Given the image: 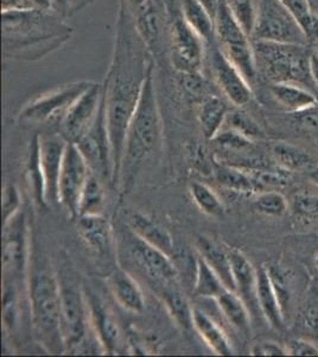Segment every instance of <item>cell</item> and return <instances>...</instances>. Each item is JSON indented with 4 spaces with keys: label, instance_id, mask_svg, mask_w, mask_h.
Listing matches in <instances>:
<instances>
[{
    "label": "cell",
    "instance_id": "6da1fadb",
    "mask_svg": "<svg viewBox=\"0 0 318 357\" xmlns=\"http://www.w3.org/2000/svg\"><path fill=\"white\" fill-rule=\"evenodd\" d=\"M153 56L138 35L127 0H119L112 61L104 85L106 122L112 146L113 186L120 183L126 135L141 99Z\"/></svg>",
    "mask_w": 318,
    "mask_h": 357
},
{
    "label": "cell",
    "instance_id": "7a4b0ae2",
    "mask_svg": "<svg viewBox=\"0 0 318 357\" xmlns=\"http://www.w3.org/2000/svg\"><path fill=\"white\" fill-rule=\"evenodd\" d=\"M37 8L1 13L4 55L17 60H36L70 40L73 28Z\"/></svg>",
    "mask_w": 318,
    "mask_h": 357
},
{
    "label": "cell",
    "instance_id": "3957f363",
    "mask_svg": "<svg viewBox=\"0 0 318 357\" xmlns=\"http://www.w3.org/2000/svg\"><path fill=\"white\" fill-rule=\"evenodd\" d=\"M26 284L37 341L50 354L65 353L61 333L60 279L45 261L30 259Z\"/></svg>",
    "mask_w": 318,
    "mask_h": 357
},
{
    "label": "cell",
    "instance_id": "277c9868",
    "mask_svg": "<svg viewBox=\"0 0 318 357\" xmlns=\"http://www.w3.org/2000/svg\"><path fill=\"white\" fill-rule=\"evenodd\" d=\"M154 65L150 68L141 99L129 123L121 165L120 181L127 186L141 165L157 151L163 137V124L153 80Z\"/></svg>",
    "mask_w": 318,
    "mask_h": 357
},
{
    "label": "cell",
    "instance_id": "5b68a950",
    "mask_svg": "<svg viewBox=\"0 0 318 357\" xmlns=\"http://www.w3.org/2000/svg\"><path fill=\"white\" fill-rule=\"evenodd\" d=\"M253 49L258 73L262 72L272 84L290 82L309 89L315 86L310 73L312 50L308 45L253 41Z\"/></svg>",
    "mask_w": 318,
    "mask_h": 357
},
{
    "label": "cell",
    "instance_id": "8992f818",
    "mask_svg": "<svg viewBox=\"0 0 318 357\" xmlns=\"http://www.w3.org/2000/svg\"><path fill=\"white\" fill-rule=\"evenodd\" d=\"M61 333L65 342V353L97 354L88 345V333L93 330L89 323L88 307L84 289H77L68 281H60Z\"/></svg>",
    "mask_w": 318,
    "mask_h": 357
},
{
    "label": "cell",
    "instance_id": "52a82bcc",
    "mask_svg": "<svg viewBox=\"0 0 318 357\" xmlns=\"http://www.w3.org/2000/svg\"><path fill=\"white\" fill-rule=\"evenodd\" d=\"M215 38L222 53L237 66L248 82L255 80L258 67L254 55L253 41L232 16L223 0L218 1L215 15Z\"/></svg>",
    "mask_w": 318,
    "mask_h": 357
},
{
    "label": "cell",
    "instance_id": "ba28073f",
    "mask_svg": "<svg viewBox=\"0 0 318 357\" xmlns=\"http://www.w3.org/2000/svg\"><path fill=\"white\" fill-rule=\"evenodd\" d=\"M252 41L308 45L309 38L279 0H259Z\"/></svg>",
    "mask_w": 318,
    "mask_h": 357
},
{
    "label": "cell",
    "instance_id": "9c48e42d",
    "mask_svg": "<svg viewBox=\"0 0 318 357\" xmlns=\"http://www.w3.org/2000/svg\"><path fill=\"white\" fill-rule=\"evenodd\" d=\"M93 82L88 80L69 82L48 93L42 94L25 104L18 114V119L20 122L31 124H45L53 121H61L70 109V106L77 102V98Z\"/></svg>",
    "mask_w": 318,
    "mask_h": 357
},
{
    "label": "cell",
    "instance_id": "30bf717a",
    "mask_svg": "<svg viewBox=\"0 0 318 357\" xmlns=\"http://www.w3.org/2000/svg\"><path fill=\"white\" fill-rule=\"evenodd\" d=\"M31 259L28 218L20 210L3 224V273L4 279L18 281L28 276Z\"/></svg>",
    "mask_w": 318,
    "mask_h": 357
},
{
    "label": "cell",
    "instance_id": "8fae6325",
    "mask_svg": "<svg viewBox=\"0 0 318 357\" xmlns=\"http://www.w3.org/2000/svg\"><path fill=\"white\" fill-rule=\"evenodd\" d=\"M75 144L81 154L84 155L86 162L88 163L90 172L105 185L111 183L113 186L114 165L112 146L106 122L105 102H102L93 126Z\"/></svg>",
    "mask_w": 318,
    "mask_h": 357
},
{
    "label": "cell",
    "instance_id": "7c38bea8",
    "mask_svg": "<svg viewBox=\"0 0 318 357\" xmlns=\"http://www.w3.org/2000/svg\"><path fill=\"white\" fill-rule=\"evenodd\" d=\"M92 172L75 143L68 142L58 178V204L72 218H77L81 193Z\"/></svg>",
    "mask_w": 318,
    "mask_h": 357
},
{
    "label": "cell",
    "instance_id": "4fadbf2b",
    "mask_svg": "<svg viewBox=\"0 0 318 357\" xmlns=\"http://www.w3.org/2000/svg\"><path fill=\"white\" fill-rule=\"evenodd\" d=\"M205 41L186 24L183 17H176L170 26V52L173 68L177 73H201L205 59Z\"/></svg>",
    "mask_w": 318,
    "mask_h": 357
},
{
    "label": "cell",
    "instance_id": "5bb4252c",
    "mask_svg": "<svg viewBox=\"0 0 318 357\" xmlns=\"http://www.w3.org/2000/svg\"><path fill=\"white\" fill-rule=\"evenodd\" d=\"M104 102V85L94 82L60 121V134L68 142L77 143L97 119Z\"/></svg>",
    "mask_w": 318,
    "mask_h": 357
},
{
    "label": "cell",
    "instance_id": "9a60e30c",
    "mask_svg": "<svg viewBox=\"0 0 318 357\" xmlns=\"http://www.w3.org/2000/svg\"><path fill=\"white\" fill-rule=\"evenodd\" d=\"M210 67L214 80L230 104L235 107H244L251 102L253 92L250 82L240 69L222 53L218 45L214 47L210 54Z\"/></svg>",
    "mask_w": 318,
    "mask_h": 357
},
{
    "label": "cell",
    "instance_id": "2e32d148",
    "mask_svg": "<svg viewBox=\"0 0 318 357\" xmlns=\"http://www.w3.org/2000/svg\"><path fill=\"white\" fill-rule=\"evenodd\" d=\"M88 307L89 323L104 354L117 355L121 349L122 333L117 318L105 301L92 289H84Z\"/></svg>",
    "mask_w": 318,
    "mask_h": 357
},
{
    "label": "cell",
    "instance_id": "e0dca14e",
    "mask_svg": "<svg viewBox=\"0 0 318 357\" xmlns=\"http://www.w3.org/2000/svg\"><path fill=\"white\" fill-rule=\"evenodd\" d=\"M38 143L47 203L58 204V178L68 141L61 134H38Z\"/></svg>",
    "mask_w": 318,
    "mask_h": 357
},
{
    "label": "cell",
    "instance_id": "ac0fdd59",
    "mask_svg": "<svg viewBox=\"0 0 318 357\" xmlns=\"http://www.w3.org/2000/svg\"><path fill=\"white\" fill-rule=\"evenodd\" d=\"M129 248L133 259L150 278L164 282H171L177 278V267L173 264V257L166 255V252L141 241L134 234Z\"/></svg>",
    "mask_w": 318,
    "mask_h": 357
},
{
    "label": "cell",
    "instance_id": "d6986e66",
    "mask_svg": "<svg viewBox=\"0 0 318 357\" xmlns=\"http://www.w3.org/2000/svg\"><path fill=\"white\" fill-rule=\"evenodd\" d=\"M79 232L87 247L101 257H112L114 236L109 218L104 215L79 217Z\"/></svg>",
    "mask_w": 318,
    "mask_h": 357
},
{
    "label": "cell",
    "instance_id": "ffe728a7",
    "mask_svg": "<svg viewBox=\"0 0 318 357\" xmlns=\"http://www.w3.org/2000/svg\"><path fill=\"white\" fill-rule=\"evenodd\" d=\"M257 301L259 311L266 321L276 330H282L285 321V312L279 299L278 293L271 280L266 264L257 269Z\"/></svg>",
    "mask_w": 318,
    "mask_h": 357
},
{
    "label": "cell",
    "instance_id": "44dd1931",
    "mask_svg": "<svg viewBox=\"0 0 318 357\" xmlns=\"http://www.w3.org/2000/svg\"><path fill=\"white\" fill-rule=\"evenodd\" d=\"M133 21L143 42L153 57L161 50V20L157 0H148L139 8L133 10Z\"/></svg>",
    "mask_w": 318,
    "mask_h": 357
},
{
    "label": "cell",
    "instance_id": "7402d4cb",
    "mask_svg": "<svg viewBox=\"0 0 318 357\" xmlns=\"http://www.w3.org/2000/svg\"><path fill=\"white\" fill-rule=\"evenodd\" d=\"M109 286L119 306L129 313L141 314L145 310V298L137 281L122 269H116L109 278Z\"/></svg>",
    "mask_w": 318,
    "mask_h": 357
},
{
    "label": "cell",
    "instance_id": "603a6c76",
    "mask_svg": "<svg viewBox=\"0 0 318 357\" xmlns=\"http://www.w3.org/2000/svg\"><path fill=\"white\" fill-rule=\"evenodd\" d=\"M233 268L235 292L245 301L251 312L259 309L257 301V269L251 264L244 252L238 249H230Z\"/></svg>",
    "mask_w": 318,
    "mask_h": 357
},
{
    "label": "cell",
    "instance_id": "cb8c5ba5",
    "mask_svg": "<svg viewBox=\"0 0 318 357\" xmlns=\"http://www.w3.org/2000/svg\"><path fill=\"white\" fill-rule=\"evenodd\" d=\"M198 252L203 257V260L213 268L214 272L218 274L225 289L235 292V280H234L233 268L230 261V249H225L207 236L198 237Z\"/></svg>",
    "mask_w": 318,
    "mask_h": 357
},
{
    "label": "cell",
    "instance_id": "d4e9b609",
    "mask_svg": "<svg viewBox=\"0 0 318 357\" xmlns=\"http://www.w3.org/2000/svg\"><path fill=\"white\" fill-rule=\"evenodd\" d=\"M129 227L132 234L137 236L138 238L166 252L170 257H173L175 243L173 236L170 235L166 227H161V224H158L151 217L137 212L131 215Z\"/></svg>",
    "mask_w": 318,
    "mask_h": 357
},
{
    "label": "cell",
    "instance_id": "484cf974",
    "mask_svg": "<svg viewBox=\"0 0 318 357\" xmlns=\"http://www.w3.org/2000/svg\"><path fill=\"white\" fill-rule=\"evenodd\" d=\"M271 92L276 102L282 106L284 110L291 114H299L303 111L318 105L316 94L304 86L290 82L272 84Z\"/></svg>",
    "mask_w": 318,
    "mask_h": 357
},
{
    "label": "cell",
    "instance_id": "4316f807",
    "mask_svg": "<svg viewBox=\"0 0 318 357\" xmlns=\"http://www.w3.org/2000/svg\"><path fill=\"white\" fill-rule=\"evenodd\" d=\"M228 112V106L218 96L209 94L202 99L198 106V119L206 139L212 141L222 130Z\"/></svg>",
    "mask_w": 318,
    "mask_h": 357
},
{
    "label": "cell",
    "instance_id": "83f0119b",
    "mask_svg": "<svg viewBox=\"0 0 318 357\" xmlns=\"http://www.w3.org/2000/svg\"><path fill=\"white\" fill-rule=\"evenodd\" d=\"M193 328L214 354L218 356L234 355L233 347L223 329L202 310L193 309Z\"/></svg>",
    "mask_w": 318,
    "mask_h": 357
},
{
    "label": "cell",
    "instance_id": "f1b7e54d",
    "mask_svg": "<svg viewBox=\"0 0 318 357\" xmlns=\"http://www.w3.org/2000/svg\"><path fill=\"white\" fill-rule=\"evenodd\" d=\"M25 176L28 181L29 190L37 206L40 208L48 207L45 197V176L40 167L38 134L35 135L29 143L28 155L25 161Z\"/></svg>",
    "mask_w": 318,
    "mask_h": 357
},
{
    "label": "cell",
    "instance_id": "f546056e",
    "mask_svg": "<svg viewBox=\"0 0 318 357\" xmlns=\"http://www.w3.org/2000/svg\"><path fill=\"white\" fill-rule=\"evenodd\" d=\"M215 301L218 303L222 316L225 317L233 328L244 335H250L251 311L238 293L225 289Z\"/></svg>",
    "mask_w": 318,
    "mask_h": 357
},
{
    "label": "cell",
    "instance_id": "4dcf8cb0",
    "mask_svg": "<svg viewBox=\"0 0 318 357\" xmlns=\"http://www.w3.org/2000/svg\"><path fill=\"white\" fill-rule=\"evenodd\" d=\"M182 17L205 43L215 38V18L198 0H182Z\"/></svg>",
    "mask_w": 318,
    "mask_h": 357
},
{
    "label": "cell",
    "instance_id": "1f68e13d",
    "mask_svg": "<svg viewBox=\"0 0 318 357\" xmlns=\"http://www.w3.org/2000/svg\"><path fill=\"white\" fill-rule=\"evenodd\" d=\"M214 178L220 186L228 191L241 195H252L258 192L253 178L245 169L230 165H216L214 168Z\"/></svg>",
    "mask_w": 318,
    "mask_h": 357
},
{
    "label": "cell",
    "instance_id": "d6a6232c",
    "mask_svg": "<svg viewBox=\"0 0 318 357\" xmlns=\"http://www.w3.org/2000/svg\"><path fill=\"white\" fill-rule=\"evenodd\" d=\"M161 301L177 326L182 330L193 328V307H191L186 296L178 289H164L161 293Z\"/></svg>",
    "mask_w": 318,
    "mask_h": 357
},
{
    "label": "cell",
    "instance_id": "836d02e7",
    "mask_svg": "<svg viewBox=\"0 0 318 357\" xmlns=\"http://www.w3.org/2000/svg\"><path fill=\"white\" fill-rule=\"evenodd\" d=\"M105 205V183L92 173L89 175L84 191L81 193L77 210L79 217L104 215Z\"/></svg>",
    "mask_w": 318,
    "mask_h": 357
},
{
    "label": "cell",
    "instance_id": "e575fe53",
    "mask_svg": "<svg viewBox=\"0 0 318 357\" xmlns=\"http://www.w3.org/2000/svg\"><path fill=\"white\" fill-rule=\"evenodd\" d=\"M193 281H195L193 289L196 296L207 298V299L215 301L227 289L218 274L214 272L213 268L203 260V257L200 254H198L196 272H195Z\"/></svg>",
    "mask_w": 318,
    "mask_h": 357
},
{
    "label": "cell",
    "instance_id": "d590c367",
    "mask_svg": "<svg viewBox=\"0 0 318 357\" xmlns=\"http://www.w3.org/2000/svg\"><path fill=\"white\" fill-rule=\"evenodd\" d=\"M276 161L279 167H282L286 171L310 172L316 165L310 155L306 154L305 151L299 149L297 146H291L289 143H277L272 148Z\"/></svg>",
    "mask_w": 318,
    "mask_h": 357
},
{
    "label": "cell",
    "instance_id": "8d00e7d4",
    "mask_svg": "<svg viewBox=\"0 0 318 357\" xmlns=\"http://www.w3.org/2000/svg\"><path fill=\"white\" fill-rule=\"evenodd\" d=\"M284 8L296 18L310 42L318 41V15L309 0H279Z\"/></svg>",
    "mask_w": 318,
    "mask_h": 357
},
{
    "label": "cell",
    "instance_id": "74e56055",
    "mask_svg": "<svg viewBox=\"0 0 318 357\" xmlns=\"http://www.w3.org/2000/svg\"><path fill=\"white\" fill-rule=\"evenodd\" d=\"M190 195L193 203L203 212L205 215L210 217H223L225 215V205L218 195L213 191V188L207 186L206 183H195L190 186Z\"/></svg>",
    "mask_w": 318,
    "mask_h": 357
},
{
    "label": "cell",
    "instance_id": "f35d334b",
    "mask_svg": "<svg viewBox=\"0 0 318 357\" xmlns=\"http://www.w3.org/2000/svg\"><path fill=\"white\" fill-rule=\"evenodd\" d=\"M252 176L254 183L258 187V191H274L273 188H282L289 185L291 180V172L286 171L282 167L277 169H265V168H257V169H245Z\"/></svg>",
    "mask_w": 318,
    "mask_h": 357
},
{
    "label": "cell",
    "instance_id": "ab89813d",
    "mask_svg": "<svg viewBox=\"0 0 318 357\" xmlns=\"http://www.w3.org/2000/svg\"><path fill=\"white\" fill-rule=\"evenodd\" d=\"M225 124H227L228 129L237 131L252 141L264 137V132L258 123L255 122L250 114L242 111L241 107H237V110L230 111L228 116L225 118Z\"/></svg>",
    "mask_w": 318,
    "mask_h": 357
},
{
    "label": "cell",
    "instance_id": "60d3db41",
    "mask_svg": "<svg viewBox=\"0 0 318 357\" xmlns=\"http://www.w3.org/2000/svg\"><path fill=\"white\" fill-rule=\"evenodd\" d=\"M4 291H3V321L4 329L13 333L16 329L19 317L18 307V292H17L16 281L4 279Z\"/></svg>",
    "mask_w": 318,
    "mask_h": 357
},
{
    "label": "cell",
    "instance_id": "b9f144b4",
    "mask_svg": "<svg viewBox=\"0 0 318 357\" xmlns=\"http://www.w3.org/2000/svg\"><path fill=\"white\" fill-rule=\"evenodd\" d=\"M232 16L238 22L246 33L252 36L255 20H257V3L255 0H223Z\"/></svg>",
    "mask_w": 318,
    "mask_h": 357
},
{
    "label": "cell",
    "instance_id": "7bdbcfd3",
    "mask_svg": "<svg viewBox=\"0 0 318 357\" xmlns=\"http://www.w3.org/2000/svg\"><path fill=\"white\" fill-rule=\"evenodd\" d=\"M254 208L269 217H282L289 208L285 197L278 191H262L254 200Z\"/></svg>",
    "mask_w": 318,
    "mask_h": 357
},
{
    "label": "cell",
    "instance_id": "ee69618b",
    "mask_svg": "<svg viewBox=\"0 0 318 357\" xmlns=\"http://www.w3.org/2000/svg\"><path fill=\"white\" fill-rule=\"evenodd\" d=\"M292 212L303 222H311L318 218V197L310 193H299L292 200Z\"/></svg>",
    "mask_w": 318,
    "mask_h": 357
},
{
    "label": "cell",
    "instance_id": "f6af8a7d",
    "mask_svg": "<svg viewBox=\"0 0 318 357\" xmlns=\"http://www.w3.org/2000/svg\"><path fill=\"white\" fill-rule=\"evenodd\" d=\"M212 141L222 149L235 151V153L245 151L246 149H248L253 144L252 139L245 137V136H242L237 131L228 129V128H225V129L222 128V130Z\"/></svg>",
    "mask_w": 318,
    "mask_h": 357
},
{
    "label": "cell",
    "instance_id": "bcb514c9",
    "mask_svg": "<svg viewBox=\"0 0 318 357\" xmlns=\"http://www.w3.org/2000/svg\"><path fill=\"white\" fill-rule=\"evenodd\" d=\"M22 198H20L19 190L16 185L8 183L5 187L3 195V224L11 220L13 215H17L22 210Z\"/></svg>",
    "mask_w": 318,
    "mask_h": 357
},
{
    "label": "cell",
    "instance_id": "7dc6e473",
    "mask_svg": "<svg viewBox=\"0 0 318 357\" xmlns=\"http://www.w3.org/2000/svg\"><path fill=\"white\" fill-rule=\"evenodd\" d=\"M178 79L180 85L191 96L202 97V99L209 96L208 85L201 73H178Z\"/></svg>",
    "mask_w": 318,
    "mask_h": 357
},
{
    "label": "cell",
    "instance_id": "c3c4849f",
    "mask_svg": "<svg viewBox=\"0 0 318 357\" xmlns=\"http://www.w3.org/2000/svg\"><path fill=\"white\" fill-rule=\"evenodd\" d=\"M289 355L292 356H318V345L308 338H294L286 344Z\"/></svg>",
    "mask_w": 318,
    "mask_h": 357
},
{
    "label": "cell",
    "instance_id": "681fc988",
    "mask_svg": "<svg viewBox=\"0 0 318 357\" xmlns=\"http://www.w3.org/2000/svg\"><path fill=\"white\" fill-rule=\"evenodd\" d=\"M302 326L308 333V340L318 345V306H309L303 313Z\"/></svg>",
    "mask_w": 318,
    "mask_h": 357
},
{
    "label": "cell",
    "instance_id": "f907efd6",
    "mask_svg": "<svg viewBox=\"0 0 318 357\" xmlns=\"http://www.w3.org/2000/svg\"><path fill=\"white\" fill-rule=\"evenodd\" d=\"M251 354L253 356H287L286 347L278 344L276 342H262L254 345Z\"/></svg>",
    "mask_w": 318,
    "mask_h": 357
},
{
    "label": "cell",
    "instance_id": "816d5d0a",
    "mask_svg": "<svg viewBox=\"0 0 318 357\" xmlns=\"http://www.w3.org/2000/svg\"><path fill=\"white\" fill-rule=\"evenodd\" d=\"M299 122L301 126L310 130H318V107L314 106L311 109L299 112Z\"/></svg>",
    "mask_w": 318,
    "mask_h": 357
},
{
    "label": "cell",
    "instance_id": "f5cc1de1",
    "mask_svg": "<svg viewBox=\"0 0 318 357\" xmlns=\"http://www.w3.org/2000/svg\"><path fill=\"white\" fill-rule=\"evenodd\" d=\"M33 8L30 0H1V13L23 11Z\"/></svg>",
    "mask_w": 318,
    "mask_h": 357
},
{
    "label": "cell",
    "instance_id": "db71d44e",
    "mask_svg": "<svg viewBox=\"0 0 318 357\" xmlns=\"http://www.w3.org/2000/svg\"><path fill=\"white\" fill-rule=\"evenodd\" d=\"M54 11L58 16H67L70 10V0H51Z\"/></svg>",
    "mask_w": 318,
    "mask_h": 357
},
{
    "label": "cell",
    "instance_id": "11a10c76",
    "mask_svg": "<svg viewBox=\"0 0 318 357\" xmlns=\"http://www.w3.org/2000/svg\"><path fill=\"white\" fill-rule=\"evenodd\" d=\"M310 73L316 89H318V55L312 50L310 56Z\"/></svg>",
    "mask_w": 318,
    "mask_h": 357
},
{
    "label": "cell",
    "instance_id": "9f6ffc18",
    "mask_svg": "<svg viewBox=\"0 0 318 357\" xmlns=\"http://www.w3.org/2000/svg\"><path fill=\"white\" fill-rule=\"evenodd\" d=\"M33 8L42 10V11H54V5L51 0H30ZM55 13V11H54Z\"/></svg>",
    "mask_w": 318,
    "mask_h": 357
},
{
    "label": "cell",
    "instance_id": "6f0895ef",
    "mask_svg": "<svg viewBox=\"0 0 318 357\" xmlns=\"http://www.w3.org/2000/svg\"><path fill=\"white\" fill-rule=\"evenodd\" d=\"M198 1H200V3L213 15L214 18H215L216 10H218V1H220V0H198Z\"/></svg>",
    "mask_w": 318,
    "mask_h": 357
},
{
    "label": "cell",
    "instance_id": "680465c9",
    "mask_svg": "<svg viewBox=\"0 0 318 357\" xmlns=\"http://www.w3.org/2000/svg\"><path fill=\"white\" fill-rule=\"evenodd\" d=\"M309 178H310L311 183H315V185H317L318 186V166H316L311 169L310 173H309Z\"/></svg>",
    "mask_w": 318,
    "mask_h": 357
},
{
    "label": "cell",
    "instance_id": "91938a15",
    "mask_svg": "<svg viewBox=\"0 0 318 357\" xmlns=\"http://www.w3.org/2000/svg\"><path fill=\"white\" fill-rule=\"evenodd\" d=\"M129 1V6H131V10H136V8H139L141 5L146 3L148 0H127Z\"/></svg>",
    "mask_w": 318,
    "mask_h": 357
},
{
    "label": "cell",
    "instance_id": "94428289",
    "mask_svg": "<svg viewBox=\"0 0 318 357\" xmlns=\"http://www.w3.org/2000/svg\"><path fill=\"white\" fill-rule=\"evenodd\" d=\"M314 52H315V53L317 54V55H318V41L315 42Z\"/></svg>",
    "mask_w": 318,
    "mask_h": 357
},
{
    "label": "cell",
    "instance_id": "6125c7cd",
    "mask_svg": "<svg viewBox=\"0 0 318 357\" xmlns=\"http://www.w3.org/2000/svg\"><path fill=\"white\" fill-rule=\"evenodd\" d=\"M315 264H316V267L318 268V255L317 257H316V260H315Z\"/></svg>",
    "mask_w": 318,
    "mask_h": 357
}]
</instances>
